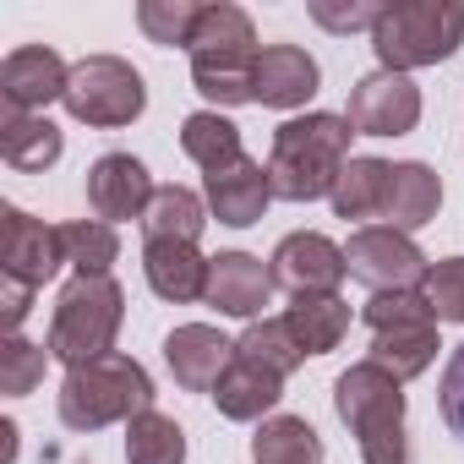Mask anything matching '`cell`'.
I'll use <instances>...</instances> for the list:
<instances>
[{"instance_id": "1", "label": "cell", "mask_w": 464, "mask_h": 464, "mask_svg": "<svg viewBox=\"0 0 464 464\" xmlns=\"http://www.w3.org/2000/svg\"><path fill=\"white\" fill-rule=\"evenodd\" d=\"M350 137H355V126H350L344 115H328V110L290 115V121L274 131V148H268L274 197H285V202L334 197L344 164L355 159V153H350Z\"/></svg>"}, {"instance_id": "2", "label": "cell", "mask_w": 464, "mask_h": 464, "mask_svg": "<svg viewBox=\"0 0 464 464\" xmlns=\"http://www.w3.org/2000/svg\"><path fill=\"white\" fill-rule=\"evenodd\" d=\"M55 410H61V426L66 431H104L115 420H137L142 410H153V377L137 355H99L88 366H72L61 377V393H55Z\"/></svg>"}, {"instance_id": "3", "label": "cell", "mask_w": 464, "mask_h": 464, "mask_svg": "<svg viewBox=\"0 0 464 464\" xmlns=\"http://www.w3.org/2000/svg\"><path fill=\"white\" fill-rule=\"evenodd\" d=\"M334 410L350 426L361 464H410L404 442V382L377 361H355L334 382Z\"/></svg>"}, {"instance_id": "4", "label": "cell", "mask_w": 464, "mask_h": 464, "mask_svg": "<svg viewBox=\"0 0 464 464\" xmlns=\"http://www.w3.org/2000/svg\"><path fill=\"white\" fill-rule=\"evenodd\" d=\"M459 44H464L459 0H393V6H382V17L372 28L377 72H399V77L459 55Z\"/></svg>"}, {"instance_id": "5", "label": "cell", "mask_w": 464, "mask_h": 464, "mask_svg": "<svg viewBox=\"0 0 464 464\" xmlns=\"http://www.w3.org/2000/svg\"><path fill=\"white\" fill-rule=\"evenodd\" d=\"M121 323H126V290L115 279H88V274H72V285L55 295V317H50V361H61L66 372L72 366H88L99 355H115V339H121Z\"/></svg>"}, {"instance_id": "6", "label": "cell", "mask_w": 464, "mask_h": 464, "mask_svg": "<svg viewBox=\"0 0 464 464\" xmlns=\"http://www.w3.org/2000/svg\"><path fill=\"white\" fill-rule=\"evenodd\" d=\"M66 115L77 126H93V131H121L131 126L142 110H148V88H142V72L121 55H82L72 66V82H66Z\"/></svg>"}, {"instance_id": "7", "label": "cell", "mask_w": 464, "mask_h": 464, "mask_svg": "<svg viewBox=\"0 0 464 464\" xmlns=\"http://www.w3.org/2000/svg\"><path fill=\"white\" fill-rule=\"evenodd\" d=\"M344 263H350V279L366 285L372 295H388V290H420L426 285V252L404 236V229H388V224H366L350 236L344 246Z\"/></svg>"}, {"instance_id": "8", "label": "cell", "mask_w": 464, "mask_h": 464, "mask_svg": "<svg viewBox=\"0 0 464 464\" xmlns=\"http://www.w3.org/2000/svg\"><path fill=\"white\" fill-rule=\"evenodd\" d=\"M66 268L61 224H44L23 208H0V279H17L28 290H44Z\"/></svg>"}, {"instance_id": "9", "label": "cell", "mask_w": 464, "mask_h": 464, "mask_svg": "<svg viewBox=\"0 0 464 464\" xmlns=\"http://www.w3.org/2000/svg\"><path fill=\"white\" fill-rule=\"evenodd\" d=\"M344 121L355 126V137H404L420 126V88L399 72H372L350 88Z\"/></svg>"}, {"instance_id": "10", "label": "cell", "mask_w": 464, "mask_h": 464, "mask_svg": "<svg viewBox=\"0 0 464 464\" xmlns=\"http://www.w3.org/2000/svg\"><path fill=\"white\" fill-rule=\"evenodd\" d=\"M274 268V285H285L290 295H339V285L350 279V263H344V246H334L317 229H295L285 236L268 257Z\"/></svg>"}, {"instance_id": "11", "label": "cell", "mask_w": 464, "mask_h": 464, "mask_svg": "<svg viewBox=\"0 0 464 464\" xmlns=\"http://www.w3.org/2000/svg\"><path fill=\"white\" fill-rule=\"evenodd\" d=\"M72 66L50 50V44H17L0 61V99L12 115H44L55 99H66Z\"/></svg>"}, {"instance_id": "12", "label": "cell", "mask_w": 464, "mask_h": 464, "mask_svg": "<svg viewBox=\"0 0 464 464\" xmlns=\"http://www.w3.org/2000/svg\"><path fill=\"white\" fill-rule=\"evenodd\" d=\"M274 268H263V257L252 252H218L208 268V306L218 317L236 323H257L263 306H274Z\"/></svg>"}, {"instance_id": "13", "label": "cell", "mask_w": 464, "mask_h": 464, "mask_svg": "<svg viewBox=\"0 0 464 464\" xmlns=\"http://www.w3.org/2000/svg\"><path fill=\"white\" fill-rule=\"evenodd\" d=\"M153 191H159V186H153L148 164L131 159V153H104V159H93V169H88V208H93V218H104V224H126V218L142 224Z\"/></svg>"}, {"instance_id": "14", "label": "cell", "mask_w": 464, "mask_h": 464, "mask_svg": "<svg viewBox=\"0 0 464 464\" xmlns=\"http://www.w3.org/2000/svg\"><path fill=\"white\" fill-rule=\"evenodd\" d=\"M202 202L218 224L229 229H252L268 202H274V180H268V164L257 159H236V164H224L213 175H202Z\"/></svg>"}, {"instance_id": "15", "label": "cell", "mask_w": 464, "mask_h": 464, "mask_svg": "<svg viewBox=\"0 0 464 464\" xmlns=\"http://www.w3.org/2000/svg\"><path fill=\"white\" fill-rule=\"evenodd\" d=\"M164 361H169V377L186 393H213V382L236 361V339H224L213 323H180L164 339Z\"/></svg>"}, {"instance_id": "16", "label": "cell", "mask_w": 464, "mask_h": 464, "mask_svg": "<svg viewBox=\"0 0 464 464\" xmlns=\"http://www.w3.org/2000/svg\"><path fill=\"white\" fill-rule=\"evenodd\" d=\"M208 268H213V257H202L191 241H142L148 290L159 301H169V306L208 301Z\"/></svg>"}, {"instance_id": "17", "label": "cell", "mask_w": 464, "mask_h": 464, "mask_svg": "<svg viewBox=\"0 0 464 464\" xmlns=\"http://www.w3.org/2000/svg\"><path fill=\"white\" fill-rule=\"evenodd\" d=\"M317 61L301 44H263L257 55V104L263 110H301L317 99Z\"/></svg>"}, {"instance_id": "18", "label": "cell", "mask_w": 464, "mask_h": 464, "mask_svg": "<svg viewBox=\"0 0 464 464\" xmlns=\"http://www.w3.org/2000/svg\"><path fill=\"white\" fill-rule=\"evenodd\" d=\"M279 399H285V377L257 366V361H246V355H236L229 372L213 382V404H218L224 420H257L263 426L279 410Z\"/></svg>"}, {"instance_id": "19", "label": "cell", "mask_w": 464, "mask_h": 464, "mask_svg": "<svg viewBox=\"0 0 464 464\" xmlns=\"http://www.w3.org/2000/svg\"><path fill=\"white\" fill-rule=\"evenodd\" d=\"M442 208V175L420 159H404L393 164V180H388V208H382V224L388 229H404V236H415V229H426Z\"/></svg>"}, {"instance_id": "20", "label": "cell", "mask_w": 464, "mask_h": 464, "mask_svg": "<svg viewBox=\"0 0 464 464\" xmlns=\"http://www.w3.org/2000/svg\"><path fill=\"white\" fill-rule=\"evenodd\" d=\"M66 153V137L50 115H0V159H6L17 175H39Z\"/></svg>"}, {"instance_id": "21", "label": "cell", "mask_w": 464, "mask_h": 464, "mask_svg": "<svg viewBox=\"0 0 464 464\" xmlns=\"http://www.w3.org/2000/svg\"><path fill=\"white\" fill-rule=\"evenodd\" d=\"M388 180H393V164L388 159H372V153H355L350 164H344V175H339V186H334V213L350 224H361L366 229V218H382V208H388Z\"/></svg>"}, {"instance_id": "22", "label": "cell", "mask_w": 464, "mask_h": 464, "mask_svg": "<svg viewBox=\"0 0 464 464\" xmlns=\"http://www.w3.org/2000/svg\"><path fill=\"white\" fill-rule=\"evenodd\" d=\"M257 55H191V88L218 110L257 104Z\"/></svg>"}, {"instance_id": "23", "label": "cell", "mask_w": 464, "mask_h": 464, "mask_svg": "<svg viewBox=\"0 0 464 464\" xmlns=\"http://www.w3.org/2000/svg\"><path fill=\"white\" fill-rule=\"evenodd\" d=\"M285 323H290V334L301 339L306 355H328L350 334V301L344 295H295Z\"/></svg>"}, {"instance_id": "24", "label": "cell", "mask_w": 464, "mask_h": 464, "mask_svg": "<svg viewBox=\"0 0 464 464\" xmlns=\"http://www.w3.org/2000/svg\"><path fill=\"white\" fill-rule=\"evenodd\" d=\"M180 153H186L202 175H213V169H224V164L246 159V153H241V126L229 121V115H218V110H197V115L180 121Z\"/></svg>"}, {"instance_id": "25", "label": "cell", "mask_w": 464, "mask_h": 464, "mask_svg": "<svg viewBox=\"0 0 464 464\" xmlns=\"http://www.w3.org/2000/svg\"><path fill=\"white\" fill-rule=\"evenodd\" d=\"M202 224H208V202L191 186H159L142 213V241H191L197 246Z\"/></svg>"}, {"instance_id": "26", "label": "cell", "mask_w": 464, "mask_h": 464, "mask_svg": "<svg viewBox=\"0 0 464 464\" xmlns=\"http://www.w3.org/2000/svg\"><path fill=\"white\" fill-rule=\"evenodd\" d=\"M252 464H323V437L306 415H268L252 437Z\"/></svg>"}, {"instance_id": "27", "label": "cell", "mask_w": 464, "mask_h": 464, "mask_svg": "<svg viewBox=\"0 0 464 464\" xmlns=\"http://www.w3.org/2000/svg\"><path fill=\"white\" fill-rule=\"evenodd\" d=\"M191 55H257V28L236 0H208L197 34H191Z\"/></svg>"}, {"instance_id": "28", "label": "cell", "mask_w": 464, "mask_h": 464, "mask_svg": "<svg viewBox=\"0 0 464 464\" xmlns=\"http://www.w3.org/2000/svg\"><path fill=\"white\" fill-rule=\"evenodd\" d=\"M437 323H415V328H382V334H372V355L366 361H377L382 372H393L399 382H410V377H420L431 361H437Z\"/></svg>"}, {"instance_id": "29", "label": "cell", "mask_w": 464, "mask_h": 464, "mask_svg": "<svg viewBox=\"0 0 464 464\" xmlns=\"http://www.w3.org/2000/svg\"><path fill=\"white\" fill-rule=\"evenodd\" d=\"M126 464H186V431L175 415L142 410L126 420Z\"/></svg>"}, {"instance_id": "30", "label": "cell", "mask_w": 464, "mask_h": 464, "mask_svg": "<svg viewBox=\"0 0 464 464\" xmlns=\"http://www.w3.org/2000/svg\"><path fill=\"white\" fill-rule=\"evenodd\" d=\"M61 241H66V263L88 279H110L115 257H121V236H115V224L104 218H72L61 224Z\"/></svg>"}, {"instance_id": "31", "label": "cell", "mask_w": 464, "mask_h": 464, "mask_svg": "<svg viewBox=\"0 0 464 464\" xmlns=\"http://www.w3.org/2000/svg\"><path fill=\"white\" fill-rule=\"evenodd\" d=\"M236 355H246V361H257V366H268V372H279V377H290V372L306 361V350H301V339L290 334L285 317H257V323H246V334L236 339Z\"/></svg>"}, {"instance_id": "32", "label": "cell", "mask_w": 464, "mask_h": 464, "mask_svg": "<svg viewBox=\"0 0 464 464\" xmlns=\"http://www.w3.org/2000/svg\"><path fill=\"white\" fill-rule=\"evenodd\" d=\"M197 17H202V0H142L137 6V28L164 50H191Z\"/></svg>"}, {"instance_id": "33", "label": "cell", "mask_w": 464, "mask_h": 464, "mask_svg": "<svg viewBox=\"0 0 464 464\" xmlns=\"http://www.w3.org/2000/svg\"><path fill=\"white\" fill-rule=\"evenodd\" d=\"M361 323H366L372 334H382V328H415V323H437V312H431L426 290H388V295H372V301L361 306Z\"/></svg>"}, {"instance_id": "34", "label": "cell", "mask_w": 464, "mask_h": 464, "mask_svg": "<svg viewBox=\"0 0 464 464\" xmlns=\"http://www.w3.org/2000/svg\"><path fill=\"white\" fill-rule=\"evenodd\" d=\"M44 361H50L44 344H28L23 334H12L6 344H0V393H12V399L34 393L44 382Z\"/></svg>"}, {"instance_id": "35", "label": "cell", "mask_w": 464, "mask_h": 464, "mask_svg": "<svg viewBox=\"0 0 464 464\" xmlns=\"http://www.w3.org/2000/svg\"><path fill=\"white\" fill-rule=\"evenodd\" d=\"M420 290H426L437 323H464V257H442V263H431Z\"/></svg>"}, {"instance_id": "36", "label": "cell", "mask_w": 464, "mask_h": 464, "mask_svg": "<svg viewBox=\"0 0 464 464\" xmlns=\"http://www.w3.org/2000/svg\"><path fill=\"white\" fill-rule=\"evenodd\" d=\"M437 410H442V426L464 442V344H453V355H448V366H442Z\"/></svg>"}, {"instance_id": "37", "label": "cell", "mask_w": 464, "mask_h": 464, "mask_svg": "<svg viewBox=\"0 0 464 464\" xmlns=\"http://www.w3.org/2000/svg\"><path fill=\"white\" fill-rule=\"evenodd\" d=\"M28 312H34V290L17 285V279H6V285H0V334L12 339V334L28 323Z\"/></svg>"}, {"instance_id": "38", "label": "cell", "mask_w": 464, "mask_h": 464, "mask_svg": "<svg viewBox=\"0 0 464 464\" xmlns=\"http://www.w3.org/2000/svg\"><path fill=\"white\" fill-rule=\"evenodd\" d=\"M312 17H317L323 28H334V34H350V28H377L382 6H344V12H334V6H312Z\"/></svg>"}]
</instances>
